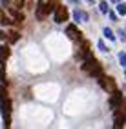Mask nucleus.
Instances as JSON below:
<instances>
[{"label":"nucleus","mask_w":126,"mask_h":129,"mask_svg":"<svg viewBox=\"0 0 126 129\" xmlns=\"http://www.w3.org/2000/svg\"><path fill=\"white\" fill-rule=\"evenodd\" d=\"M86 2H88V4H91V2H93V0H86Z\"/></svg>","instance_id":"bb28decb"},{"label":"nucleus","mask_w":126,"mask_h":129,"mask_svg":"<svg viewBox=\"0 0 126 129\" xmlns=\"http://www.w3.org/2000/svg\"><path fill=\"white\" fill-rule=\"evenodd\" d=\"M112 2H113V4H119V2H121V0H112Z\"/></svg>","instance_id":"a878e982"},{"label":"nucleus","mask_w":126,"mask_h":129,"mask_svg":"<svg viewBox=\"0 0 126 129\" xmlns=\"http://www.w3.org/2000/svg\"><path fill=\"white\" fill-rule=\"evenodd\" d=\"M57 6H58V0H49V2L46 4V9H48V13L55 11V9H57Z\"/></svg>","instance_id":"ddd939ff"},{"label":"nucleus","mask_w":126,"mask_h":129,"mask_svg":"<svg viewBox=\"0 0 126 129\" xmlns=\"http://www.w3.org/2000/svg\"><path fill=\"white\" fill-rule=\"evenodd\" d=\"M122 106V94L119 91H112V96H110V107L112 109H119Z\"/></svg>","instance_id":"20e7f679"},{"label":"nucleus","mask_w":126,"mask_h":129,"mask_svg":"<svg viewBox=\"0 0 126 129\" xmlns=\"http://www.w3.org/2000/svg\"><path fill=\"white\" fill-rule=\"evenodd\" d=\"M122 125H126V118L121 111H117L115 116H113V127H122Z\"/></svg>","instance_id":"0eeeda50"},{"label":"nucleus","mask_w":126,"mask_h":129,"mask_svg":"<svg viewBox=\"0 0 126 129\" xmlns=\"http://www.w3.org/2000/svg\"><path fill=\"white\" fill-rule=\"evenodd\" d=\"M97 46H99V49H100V51H102V53H108V51H110V49H108V47H106V44H104V42H102V40H99V44H97Z\"/></svg>","instance_id":"6ab92c4d"},{"label":"nucleus","mask_w":126,"mask_h":129,"mask_svg":"<svg viewBox=\"0 0 126 129\" xmlns=\"http://www.w3.org/2000/svg\"><path fill=\"white\" fill-rule=\"evenodd\" d=\"M48 15V9H46V4H42V2H38V9H37V18L38 20H42L44 16Z\"/></svg>","instance_id":"9d476101"},{"label":"nucleus","mask_w":126,"mask_h":129,"mask_svg":"<svg viewBox=\"0 0 126 129\" xmlns=\"http://www.w3.org/2000/svg\"><path fill=\"white\" fill-rule=\"evenodd\" d=\"M71 2H77V0H71Z\"/></svg>","instance_id":"cd10ccee"},{"label":"nucleus","mask_w":126,"mask_h":129,"mask_svg":"<svg viewBox=\"0 0 126 129\" xmlns=\"http://www.w3.org/2000/svg\"><path fill=\"white\" fill-rule=\"evenodd\" d=\"M73 18H75V22H88V13H84V11H80V9H75L73 11Z\"/></svg>","instance_id":"6e6552de"},{"label":"nucleus","mask_w":126,"mask_h":129,"mask_svg":"<svg viewBox=\"0 0 126 129\" xmlns=\"http://www.w3.org/2000/svg\"><path fill=\"white\" fill-rule=\"evenodd\" d=\"M0 24H4V25H11V24H13V20H11V18H7V16L4 15L2 9H0Z\"/></svg>","instance_id":"4468645a"},{"label":"nucleus","mask_w":126,"mask_h":129,"mask_svg":"<svg viewBox=\"0 0 126 129\" xmlns=\"http://www.w3.org/2000/svg\"><path fill=\"white\" fill-rule=\"evenodd\" d=\"M66 35H68L71 40H80V37H82V33L75 27V25L71 24V25H68V27H66Z\"/></svg>","instance_id":"423d86ee"},{"label":"nucleus","mask_w":126,"mask_h":129,"mask_svg":"<svg viewBox=\"0 0 126 129\" xmlns=\"http://www.w3.org/2000/svg\"><path fill=\"white\" fill-rule=\"evenodd\" d=\"M7 38H9V42H11V44H15V42H18L20 35H18V33H16V31H11L9 35H7Z\"/></svg>","instance_id":"2eb2a0df"},{"label":"nucleus","mask_w":126,"mask_h":129,"mask_svg":"<svg viewBox=\"0 0 126 129\" xmlns=\"http://www.w3.org/2000/svg\"><path fill=\"white\" fill-rule=\"evenodd\" d=\"M2 4H4L6 7H9V0H2Z\"/></svg>","instance_id":"393cba45"},{"label":"nucleus","mask_w":126,"mask_h":129,"mask_svg":"<svg viewBox=\"0 0 126 129\" xmlns=\"http://www.w3.org/2000/svg\"><path fill=\"white\" fill-rule=\"evenodd\" d=\"M99 9H100V13H108V4H106V2H100Z\"/></svg>","instance_id":"412c9836"},{"label":"nucleus","mask_w":126,"mask_h":129,"mask_svg":"<svg viewBox=\"0 0 126 129\" xmlns=\"http://www.w3.org/2000/svg\"><path fill=\"white\" fill-rule=\"evenodd\" d=\"M40 2H42V0H40Z\"/></svg>","instance_id":"c85d7f7f"},{"label":"nucleus","mask_w":126,"mask_h":129,"mask_svg":"<svg viewBox=\"0 0 126 129\" xmlns=\"http://www.w3.org/2000/svg\"><path fill=\"white\" fill-rule=\"evenodd\" d=\"M119 62H121V66L126 67V53H121V55H119Z\"/></svg>","instance_id":"4be33fe9"},{"label":"nucleus","mask_w":126,"mask_h":129,"mask_svg":"<svg viewBox=\"0 0 126 129\" xmlns=\"http://www.w3.org/2000/svg\"><path fill=\"white\" fill-rule=\"evenodd\" d=\"M9 15H11V18L15 20V24H22L24 22V15L18 13L16 9H13V7H9Z\"/></svg>","instance_id":"1a4fd4ad"},{"label":"nucleus","mask_w":126,"mask_h":129,"mask_svg":"<svg viewBox=\"0 0 126 129\" xmlns=\"http://www.w3.org/2000/svg\"><path fill=\"white\" fill-rule=\"evenodd\" d=\"M0 109H2V115H4V125L9 127V109H11V104H9V98H7L6 87H0Z\"/></svg>","instance_id":"f257e3e1"},{"label":"nucleus","mask_w":126,"mask_h":129,"mask_svg":"<svg viewBox=\"0 0 126 129\" xmlns=\"http://www.w3.org/2000/svg\"><path fill=\"white\" fill-rule=\"evenodd\" d=\"M82 71L84 73H88L91 76H99V75H102V67H100V64L97 62V60L93 56H90L84 60V64H82Z\"/></svg>","instance_id":"f03ea898"},{"label":"nucleus","mask_w":126,"mask_h":129,"mask_svg":"<svg viewBox=\"0 0 126 129\" xmlns=\"http://www.w3.org/2000/svg\"><path fill=\"white\" fill-rule=\"evenodd\" d=\"M6 38H7V35H6L4 31H0V40H6Z\"/></svg>","instance_id":"5701e85b"},{"label":"nucleus","mask_w":126,"mask_h":129,"mask_svg":"<svg viewBox=\"0 0 126 129\" xmlns=\"http://www.w3.org/2000/svg\"><path fill=\"white\" fill-rule=\"evenodd\" d=\"M117 13H119V15H126V4L124 2L117 4Z\"/></svg>","instance_id":"f3484780"},{"label":"nucleus","mask_w":126,"mask_h":129,"mask_svg":"<svg viewBox=\"0 0 126 129\" xmlns=\"http://www.w3.org/2000/svg\"><path fill=\"white\" fill-rule=\"evenodd\" d=\"M104 37H106L108 40H115V35H113V31H112L110 27H104Z\"/></svg>","instance_id":"dca6fc26"},{"label":"nucleus","mask_w":126,"mask_h":129,"mask_svg":"<svg viewBox=\"0 0 126 129\" xmlns=\"http://www.w3.org/2000/svg\"><path fill=\"white\" fill-rule=\"evenodd\" d=\"M7 56H9V47L7 46H0V62H6L7 60Z\"/></svg>","instance_id":"9b49d317"},{"label":"nucleus","mask_w":126,"mask_h":129,"mask_svg":"<svg viewBox=\"0 0 126 129\" xmlns=\"http://www.w3.org/2000/svg\"><path fill=\"white\" fill-rule=\"evenodd\" d=\"M117 35H119V38H121L122 42H126V27H121L119 31H117Z\"/></svg>","instance_id":"a211bd4d"},{"label":"nucleus","mask_w":126,"mask_h":129,"mask_svg":"<svg viewBox=\"0 0 126 129\" xmlns=\"http://www.w3.org/2000/svg\"><path fill=\"white\" fill-rule=\"evenodd\" d=\"M110 18H112V20H115V22H117V15H115V13H110Z\"/></svg>","instance_id":"b1692460"},{"label":"nucleus","mask_w":126,"mask_h":129,"mask_svg":"<svg viewBox=\"0 0 126 129\" xmlns=\"http://www.w3.org/2000/svg\"><path fill=\"white\" fill-rule=\"evenodd\" d=\"M66 20H68V9H66L64 6H57V9H55V22L62 24Z\"/></svg>","instance_id":"39448f33"},{"label":"nucleus","mask_w":126,"mask_h":129,"mask_svg":"<svg viewBox=\"0 0 126 129\" xmlns=\"http://www.w3.org/2000/svg\"><path fill=\"white\" fill-rule=\"evenodd\" d=\"M0 82L6 84V71H4V67L0 66Z\"/></svg>","instance_id":"aec40b11"},{"label":"nucleus","mask_w":126,"mask_h":129,"mask_svg":"<svg viewBox=\"0 0 126 129\" xmlns=\"http://www.w3.org/2000/svg\"><path fill=\"white\" fill-rule=\"evenodd\" d=\"M79 56H84V58H90V56H91V55H90V46H88V44H82V46H80Z\"/></svg>","instance_id":"f8f14e48"},{"label":"nucleus","mask_w":126,"mask_h":129,"mask_svg":"<svg viewBox=\"0 0 126 129\" xmlns=\"http://www.w3.org/2000/svg\"><path fill=\"white\" fill-rule=\"evenodd\" d=\"M97 82H99V85H100V87H102V89H106V91H115V80L112 78V76H102V75H99L97 76Z\"/></svg>","instance_id":"7ed1b4c3"}]
</instances>
